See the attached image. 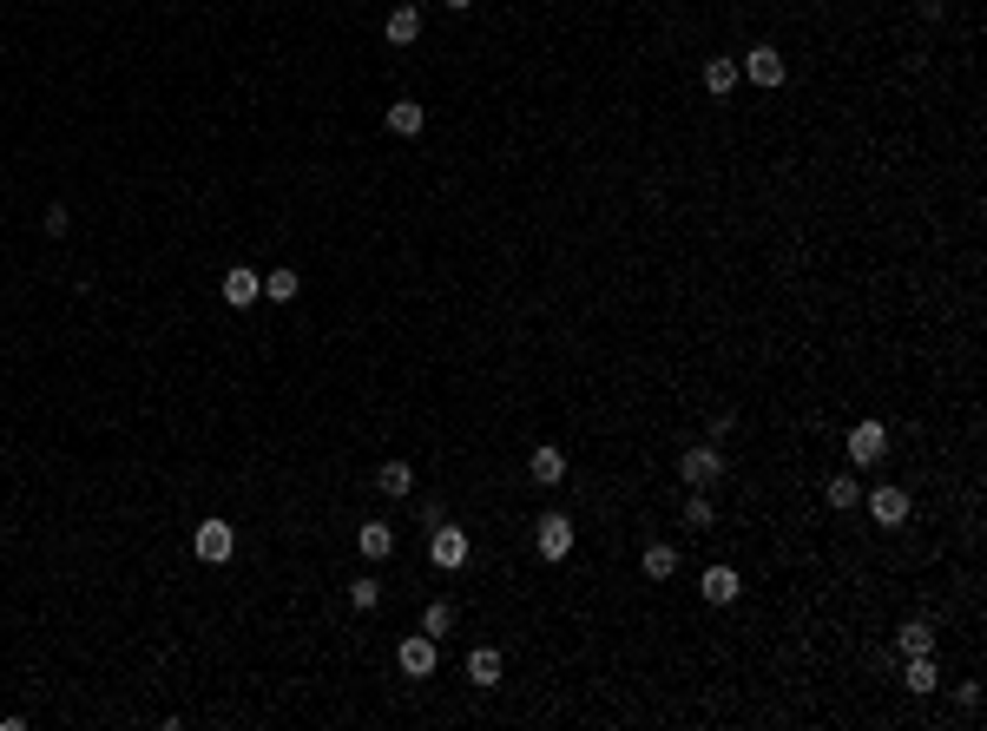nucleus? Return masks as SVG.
Segmentation results:
<instances>
[{"mask_svg": "<svg viewBox=\"0 0 987 731\" xmlns=\"http://www.w3.org/2000/svg\"><path fill=\"white\" fill-rule=\"evenodd\" d=\"M573 541H580V527H573V514H566V508H547L540 521H533V547H540L547 560H566V554H573Z\"/></svg>", "mask_w": 987, "mask_h": 731, "instance_id": "1", "label": "nucleus"}, {"mask_svg": "<svg viewBox=\"0 0 987 731\" xmlns=\"http://www.w3.org/2000/svg\"><path fill=\"white\" fill-rule=\"evenodd\" d=\"M678 475H685V488H711V481H724V448L718 442H691L685 455H678Z\"/></svg>", "mask_w": 987, "mask_h": 731, "instance_id": "2", "label": "nucleus"}, {"mask_svg": "<svg viewBox=\"0 0 987 731\" xmlns=\"http://www.w3.org/2000/svg\"><path fill=\"white\" fill-rule=\"evenodd\" d=\"M191 554L211 560V567H224V560L237 554V527L218 521V514H211V521H198V534H191Z\"/></svg>", "mask_w": 987, "mask_h": 731, "instance_id": "3", "label": "nucleus"}, {"mask_svg": "<svg viewBox=\"0 0 987 731\" xmlns=\"http://www.w3.org/2000/svg\"><path fill=\"white\" fill-rule=\"evenodd\" d=\"M843 448H849V461H856V468H876V461L889 455V422H856Z\"/></svg>", "mask_w": 987, "mask_h": 731, "instance_id": "4", "label": "nucleus"}, {"mask_svg": "<svg viewBox=\"0 0 987 731\" xmlns=\"http://www.w3.org/2000/svg\"><path fill=\"white\" fill-rule=\"evenodd\" d=\"M428 560H435L441 573L468 567V527H448V521H441V527H435V541H428Z\"/></svg>", "mask_w": 987, "mask_h": 731, "instance_id": "5", "label": "nucleus"}, {"mask_svg": "<svg viewBox=\"0 0 987 731\" xmlns=\"http://www.w3.org/2000/svg\"><path fill=\"white\" fill-rule=\"evenodd\" d=\"M395 659H402L408 679H435V666H441V652H435V639H428V633H408Z\"/></svg>", "mask_w": 987, "mask_h": 731, "instance_id": "6", "label": "nucleus"}, {"mask_svg": "<svg viewBox=\"0 0 987 731\" xmlns=\"http://www.w3.org/2000/svg\"><path fill=\"white\" fill-rule=\"evenodd\" d=\"M744 80H751V86H784L790 80L784 53H777V47H751V53H744Z\"/></svg>", "mask_w": 987, "mask_h": 731, "instance_id": "7", "label": "nucleus"}, {"mask_svg": "<svg viewBox=\"0 0 987 731\" xmlns=\"http://www.w3.org/2000/svg\"><path fill=\"white\" fill-rule=\"evenodd\" d=\"M257 297H264V271H251V264H231V271H224V303H231V310H251Z\"/></svg>", "mask_w": 987, "mask_h": 731, "instance_id": "8", "label": "nucleus"}, {"mask_svg": "<svg viewBox=\"0 0 987 731\" xmlns=\"http://www.w3.org/2000/svg\"><path fill=\"white\" fill-rule=\"evenodd\" d=\"M869 521H876V527H902V521H909V494L895 488V481H889V488H876V494H869Z\"/></svg>", "mask_w": 987, "mask_h": 731, "instance_id": "9", "label": "nucleus"}, {"mask_svg": "<svg viewBox=\"0 0 987 731\" xmlns=\"http://www.w3.org/2000/svg\"><path fill=\"white\" fill-rule=\"evenodd\" d=\"M698 593H705L711 606H731L737 593H744V580H737V567H724V560H718V567H705V580H698Z\"/></svg>", "mask_w": 987, "mask_h": 731, "instance_id": "10", "label": "nucleus"}, {"mask_svg": "<svg viewBox=\"0 0 987 731\" xmlns=\"http://www.w3.org/2000/svg\"><path fill=\"white\" fill-rule=\"evenodd\" d=\"M527 481H540V488H560V481H566V455H560V448H533V455H527Z\"/></svg>", "mask_w": 987, "mask_h": 731, "instance_id": "11", "label": "nucleus"}, {"mask_svg": "<svg viewBox=\"0 0 987 731\" xmlns=\"http://www.w3.org/2000/svg\"><path fill=\"white\" fill-rule=\"evenodd\" d=\"M382 119H389V132H395V139H422V126H428L422 99H395V106L382 112Z\"/></svg>", "mask_w": 987, "mask_h": 731, "instance_id": "12", "label": "nucleus"}, {"mask_svg": "<svg viewBox=\"0 0 987 731\" xmlns=\"http://www.w3.org/2000/svg\"><path fill=\"white\" fill-rule=\"evenodd\" d=\"M356 547H362V560H389L395 554V527L389 521H362L356 527Z\"/></svg>", "mask_w": 987, "mask_h": 731, "instance_id": "13", "label": "nucleus"}, {"mask_svg": "<svg viewBox=\"0 0 987 731\" xmlns=\"http://www.w3.org/2000/svg\"><path fill=\"white\" fill-rule=\"evenodd\" d=\"M935 685H941V672H935V652H922V659H909V666H902V692H915V699H928Z\"/></svg>", "mask_w": 987, "mask_h": 731, "instance_id": "14", "label": "nucleus"}, {"mask_svg": "<svg viewBox=\"0 0 987 731\" xmlns=\"http://www.w3.org/2000/svg\"><path fill=\"white\" fill-rule=\"evenodd\" d=\"M382 33H389V47H415L422 40V7H395Z\"/></svg>", "mask_w": 987, "mask_h": 731, "instance_id": "15", "label": "nucleus"}, {"mask_svg": "<svg viewBox=\"0 0 987 731\" xmlns=\"http://www.w3.org/2000/svg\"><path fill=\"white\" fill-rule=\"evenodd\" d=\"M895 652H902V659H922V652H935V626H928V620H909L902 633H895Z\"/></svg>", "mask_w": 987, "mask_h": 731, "instance_id": "16", "label": "nucleus"}, {"mask_svg": "<svg viewBox=\"0 0 987 731\" xmlns=\"http://www.w3.org/2000/svg\"><path fill=\"white\" fill-rule=\"evenodd\" d=\"M705 93H711V99L737 93V60H731V53H718V60H705Z\"/></svg>", "mask_w": 987, "mask_h": 731, "instance_id": "17", "label": "nucleus"}, {"mask_svg": "<svg viewBox=\"0 0 987 731\" xmlns=\"http://www.w3.org/2000/svg\"><path fill=\"white\" fill-rule=\"evenodd\" d=\"M376 488L402 501V494H415V468H408V461H382V468H376Z\"/></svg>", "mask_w": 987, "mask_h": 731, "instance_id": "18", "label": "nucleus"}, {"mask_svg": "<svg viewBox=\"0 0 987 731\" xmlns=\"http://www.w3.org/2000/svg\"><path fill=\"white\" fill-rule=\"evenodd\" d=\"M468 685H501V652H494V646H474L468 652Z\"/></svg>", "mask_w": 987, "mask_h": 731, "instance_id": "19", "label": "nucleus"}, {"mask_svg": "<svg viewBox=\"0 0 987 731\" xmlns=\"http://www.w3.org/2000/svg\"><path fill=\"white\" fill-rule=\"evenodd\" d=\"M639 573H645V580H672V573H678V547L652 541V547H645V560H639Z\"/></svg>", "mask_w": 987, "mask_h": 731, "instance_id": "20", "label": "nucleus"}, {"mask_svg": "<svg viewBox=\"0 0 987 731\" xmlns=\"http://www.w3.org/2000/svg\"><path fill=\"white\" fill-rule=\"evenodd\" d=\"M823 501H830L836 514H849V508L862 501V481H856V475H830V481H823Z\"/></svg>", "mask_w": 987, "mask_h": 731, "instance_id": "21", "label": "nucleus"}, {"mask_svg": "<svg viewBox=\"0 0 987 731\" xmlns=\"http://www.w3.org/2000/svg\"><path fill=\"white\" fill-rule=\"evenodd\" d=\"M297 290H303V277L290 271V264H277V271H264V297H270V303H290Z\"/></svg>", "mask_w": 987, "mask_h": 731, "instance_id": "22", "label": "nucleus"}, {"mask_svg": "<svg viewBox=\"0 0 987 731\" xmlns=\"http://www.w3.org/2000/svg\"><path fill=\"white\" fill-rule=\"evenodd\" d=\"M448 626H455V606H448V600H435V606L422 613V633H428V639H441Z\"/></svg>", "mask_w": 987, "mask_h": 731, "instance_id": "23", "label": "nucleus"}, {"mask_svg": "<svg viewBox=\"0 0 987 731\" xmlns=\"http://www.w3.org/2000/svg\"><path fill=\"white\" fill-rule=\"evenodd\" d=\"M349 606H356V613H376V606H382V587H376V580H356V587H349Z\"/></svg>", "mask_w": 987, "mask_h": 731, "instance_id": "24", "label": "nucleus"}, {"mask_svg": "<svg viewBox=\"0 0 987 731\" xmlns=\"http://www.w3.org/2000/svg\"><path fill=\"white\" fill-rule=\"evenodd\" d=\"M66 224H73V211H66V205H47V218H40V231H47V238H66Z\"/></svg>", "mask_w": 987, "mask_h": 731, "instance_id": "25", "label": "nucleus"}, {"mask_svg": "<svg viewBox=\"0 0 987 731\" xmlns=\"http://www.w3.org/2000/svg\"><path fill=\"white\" fill-rule=\"evenodd\" d=\"M685 527H711V501H705V494H691V501H685Z\"/></svg>", "mask_w": 987, "mask_h": 731, "instance_id": "26", "label": "nucleus"}, {"mask_svg": "<svg viewBox=\"0 0 987 731\" xmlns=\"http://www.w3.org/2000/svg\"><path fill=\"white\" fill-rule=\"evenodd\" d=\"M441 521H448V508H441V501H422V527H428V534H435Z\"/></svg>", "mask_w": 987, "mask_h": 731, "instance_id": "27", "label": "nucleus"}, {"mask_svg": "<svg viewBox=\"0 0 987 731\" xmlns=\"http://www.w3.org/2000/svg\"><path fill=\"white\" fill-rule=\"evenodd\" d=\"M948 14V0H922V20H941Z\"/></svg>", "mask_w": 987, "mask_h": 731, "instance_id": "28", "label": "nucleus"}, {"mask_svg": "<svg viewBox=\"0 0 987 731\" xmlns=\"http://www.w3.org/2000/svg\"><path fill=\"white\" fill-rule=\"evenodd\" d=\"M441 7H455V14H468V7H474V0H441Z\"/></svg>", "mask_w": 987, "mask_h": 731, "instance_id": "29", "label": "nucleus"}]
</instances>
